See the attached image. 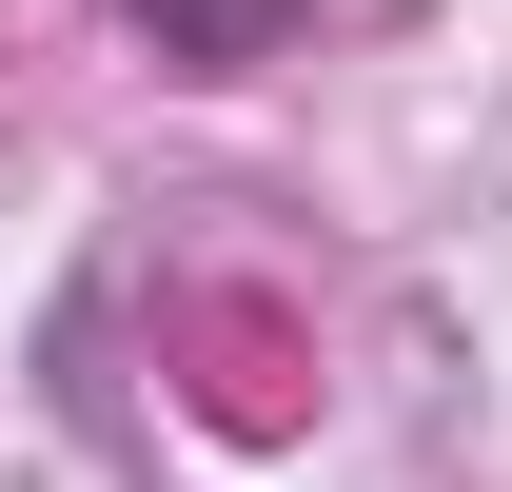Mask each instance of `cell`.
Segmentation results:
<instances>
[{
  "mask_svg": "<svg viewBox=\"0 0 512 492\" xmlns=\"http://www.w3.org/2000/svg\"><path fill=\"white\" fill-rule=\"evenodd\" d=\"M296 20H316V0H138V40H158L178 79H256Z\"/></svg>",
  "mask_w": 512,
  "mask_h": 492,
  "instance_id": "6da1fadb",
  "label": "cell"
}]
</instances>
